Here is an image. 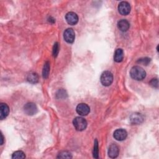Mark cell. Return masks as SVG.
<instances>
[{"mask_svg":"<svg viewBox=\"0 0 159 159\" xmlns=\"http://www.w3.org/2000/svg\"><path fill=\"white\" fill-rule=\"evenodd\" d=\"M130 75L132 78L135 80H142L145 78V71L139 66H133L130 71Z\"/></svg>","mask_w":159,"mask_h":159,"instance_id":"6da1fadb","label":"cell"},{"mask_svg":"<svg viewBox=\"0 0 159 159\" xmlns=\"http://www.w3.org/2000/svg\"><path fill=\"white\" fill-rule=\"evenodd\" d=\"M75 128L78 131H82L84 130L87 127V122L86 119L81 117H76L73 121Z\"/></svg>","mask_w":159,"mask_h":159,"instance_id":"7a4b0ae2","label":"cell"},{"mask_svg":"<svg viewBox=\"0 0 159 159\" xmlns=\"http://www.w3.org/2000/svg\"><path fill=\"white\" fill-rule=\"evenodd\" d=\"M100 80L103 86H109L112 83L113 75L111 72L109 71H105L102 73Z\"/></svg>","mask_w":159,"mask_h":159,"instance_id":"3957f363","label":"cell"},{"mask_svg":"<svg viewBox=\"0 0 159 159\" xmlns=\"http://www.w3.org/2000/svg\"><path fill=\"white\" fill-rule=\"evenodd\" d=\"M118 11L119 13L123 16L129 14L130 11V6L129 3L126 1L120 2L118 6Z\"/></svg>","mask_w":159,"mask_h":159,"instance_id":"277c9868","label":"cell"},{"mask_svg":"<svg viewBox=\"0 0 159 159\" xmlns=\"http://www.w3.org/2000/svg\"><path fill=\"white\" fill-rule=\"evenodd\" d=\"M24 111L25 113L29 116H32L37 113V107L33 102H28L24 106Z\"/></svg>","mask_w":159,"mask_h":159,"instance_id":"5b68a950","label":"cell"},{"mask_svg":"<svg viewBox=\"0 0 159 159\" xmlns=\"http://www.w3.org/2000/svg\"><path fill=\"white\" fill-rule=\"evenodd\" d=\"M63 37L67 43H73L75 38V34L74 30L71 28H68L66 29L63 34Z\"/></svg>","mask_w":159,"mask_h":159,"instance_id":"8992f818","label":"cell"},{"mask_svg":"<svg viewBox=\"0 0 159 159\" xmlns=\"http://www.w3.org/2000/svg\"><path fill=\"white\" fill-rule=\"evenodd\" d=\"M76 112L81 116H86L89 113L90 108L85 103H80L76 106Z\"/></svg>","mask_w":159,"mask_h":159,"instance_id":"52a82bcc","label":"cell"},{"mask_svg":"<svg viewBox=\"0 0 159 159\" xmlns=\"http://www.w3.org/2000/svg\"><path fill=\"white\" fill-rule=\"evenodd\" d=\"M65 19L68 24L73 25L78 22V16L73 12H69L65 15Z\"/></svg>","mask_w":159,"mask_h":159,"instance_id":"ba28073f","label":"cell"},{"mask_svg":"<svg viewBox=\"0 0 159 159\" xmlns=\"http://www.w3.org/2000/svg\"><path fill=\"white\" fill-rule=\"evenodd\" d=\"M113 136L114 139L117 140L122 141L126 139L127 136V133L126 130L124 129H118L114 131Z\"/></svg>","mask_w":159,"mask_h":159,"instance_id":"9c48e42d","label":"cell"},{"mask_svg":"<svg viewBox=\"0 0 159 159\" xmlns=\"http://www.w3.org/2000/svg\"><path fill=\"white\" fill-rule=\"evenodd\" d=\"M119 149L116 144L112 143L109 146L108 149V155L109 157L112 158H116L119 155Z\"/></svg>","mask_w":159,"mask_h":159,"instance_id":"30bf717a","label":"cell"},{"mask_svg":"<svg viewBox=\"0 0 159 159\" xmlns=\"http://www.w3.org/2000/svg\"><path fill=\"white\" fill-rule=\"evenodd\" d=\"M9 106L5 103H1L0 105V119H5L9 114Z\"/></svg>","mask_w":159,"mask_h":159,"instance_id":"8fae6325","label":"cell"},{"mask_svg":"<svg viewBox=\"0 0 159 159\" xmlns=\"http://www.w3.org/2000/svg\"><path fill=\"white\" fill-rule=\"evenodd\" d=\"M117 27L122 32H126L130 27V24L126 19H121L117 22Z\"/></svg>","mask_w":159,"mask_h":159,"instance_id":"7c38bea8","label":"cell"},{"mask_svg":"<svg viewBox=\"0 0 159 159\" xmlns=\"http://www.w3.org/2000/svg\"><path fill=\"white\" fill-rule=\"evenodd\" d=\"M130 120L133 124H139L143 122V117L139 113H134L130 116Z\"/></svg>","mask_w":159,"mask_h":159,"instance_id":"4fadbf2b","label":"cell"},{"mask_svg":"<svg viewBox=\"0 0 159 159\" xmlns=\"http://www.w3.org/2000/svg\"><path fill=\"white\" fill-rule=\"evenodd\" d=\"M124 58V52L121 48H117L116 50L114 55V60L116 62H120L122 61Z\"/></svg>","mask_w":159,"mask_h":159,"instance_id":"5bb4252c","label":"cell"},{"mask_svg":"<svg viewBox=\"0 0 159 159\" xmlns=\"http://www.w3.org/2000/svg\"><path fill=\"white\" fill-rule=\"evenodd\" d=\"M27 79L30 83H36L39 81V76L37 73L32 72L28 75Z\"/></svg>","mask_w":159,"mask_h":159,"instance_id":"9a60e30c","label":"cell"},{"mask_svg":"<svg viewBox=\"0 0 159 159\" xmlns=\"http://www.w3.org/2000/svg\"><path fill=\"white\" fill-rule=\"evenodd\" d=\"M50 72V63L49 61H46L44 64L43 70H42V76L43 78H47Z\"/></svg>","mask_w":159,"mask_h":159,"instance_id":"2e32d148","label":"cell"},{"mask_svg":"<svg viewBox=\"0 0 159 159\" xmlns=\"http://www.w3.org/2000/svg\"><path fill=\"white\" fill-rule=\"evenodd\" d=\"M25 157V153L20 150L15 152L12 155V158H24Z\"/></svg>","mask_w":159,"mask_h":159,"instance_id":"e0dca14e","label":"cell"},{"mask_svg":"<svg viewBox=\"0 0 159 159\" xmlns=\"http://www.w3.org/2000/svg\"><path fill=\"white\" fill-rule=\"evenodd\" d=\"M72 157L71 154L67 151H62L59 153L57 158H71Z\"/></svg>","mask_w":159,"mask_h":159,"instance_id":"ac0fdd59","label":"cell"},{"mask_svg":"<svg viewBox=\"0 0 159 159\" xmlns=\"http://www.w3.org/2000/svg\"><path fill=\"white\" fill-rule=\"evenodd\" d=\"M93 157L96 158H98V153H99V147H98V140L96 139L94 143V148H93Z\"/></svg>","mask_w":159,"mask_h":159,"instance_id":"d6986e66","label":"cell"},{"mask_svg":"<svg viewBox=\"0 0 159 159\" xmlns=\"http://www.w3.org/2000/svg\"><path fill=\"white\" fill-rule=\"evenodd\" d=\"M59 51V47H58V43L57 42L54 43L53 48V55L54 57H56Z\"/></svg>","mask_w":159,"mask_h":159,"instance_id":"ffe728a7","label":"cell"},{"mask_svg":"<svg viewBox=\"0 0 159 159\" xmlns=\"http://www.w3.org/2000/svg\"><path fill=\"white\" fill-rule=\"evenodd\" d=\"M150 61V59L148 58H141L139 59L137 62L138 63H140L142 64H144V65H147Z\"/></svg>","mask_w":159,"mask_h":159,"instance_id":"44dd1931","label":"cell"},{"mask_svg":"<svg viewBox=\"0 0 159 159\" xmlns=\"http://www.w3.org/2000/svg\"><path fill=\"white\" fill-rule=\"evenodd\" d=\"M150 84L153 87H158V80L157 79H152L150 82Z\"/></svg>","mask_w":159,"mask_h":159,"instance_id":"7402d4cb","label":"cell"},{"mask_svg":"<svg viewBox=\"0 0 159 159\" xmlns=\"http://www.w3.org/2000/svg\"><path fill=\"white\" fill-rule=\"evenodd\" d=\"M1 145H2L3 143H4V137H3L2 133H1Z\"/></svg>","mask_w":159,"mask_h":159,"instance_id":"603a6c76","label":"cell"}]
</instances>
